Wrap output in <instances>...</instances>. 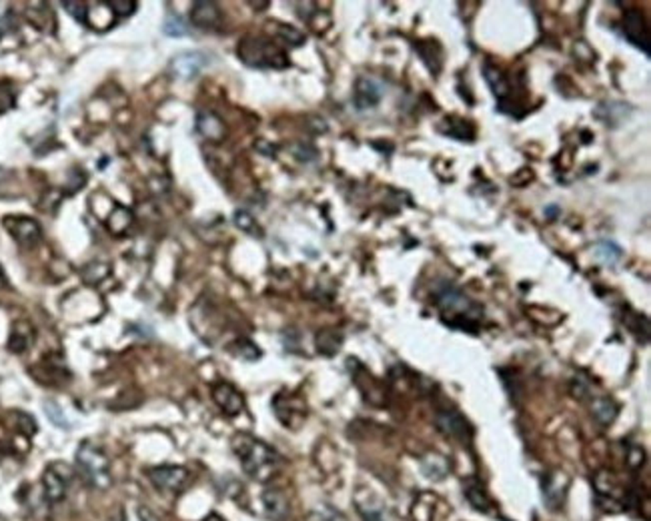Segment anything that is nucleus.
Here are the masks:
<instances>
[{
	"label": "nucleus",
	"mask_w": 651,
	"mask_h": 521,
	"mask_svg": "<svg viewBox=\"0 0 651 521\" xmlns=\"http://www.w3.org/2000/svg\"><path fill=\"white\" fill-rule=\"evenodd\" d=\"M69 480L71 473H61L59 471V463L51 465L42 475V487H44V497L51 503H61L66 497V490H69Z\"/></svg>",
	"instance_id": "14"
},
{
	"label": "nucleus",
	"mask_w": 651,
	"mask_h": 521,
	"mask_svg": "<svg viewBox=\"0 0 651 521\" xmlns=\"http://www.w3.org/2000/svg\"><path fill=\"white\" fill-rule=\"evenodd\" d=\"M189 470L181 467V465H161L149 470V480L154 487L164 493H177L184 487V483L189 481Z\"/></svg>",
	"instance_id": "8"
},
{
	"label": "nucleus",
	"mask_w": 651,
	"mask_h": 521,
	"mask_svg": "<svg viewBox=\"0 0 651 521\" xmlns=\"http://www.w3.org/2000/svg\"><path fill=\"white\" fill-rule=\"evenodd\" d=\"M2 22H4V21H0V36H2V34H4V32H6V29H4V26H2Z\"/></svg>",
	"instance_id": "43"
},
{
	"label": "nucleus",
	"mask_w": 651,
	"mask_h": 521,
	"mask_svg": "<svg viewBox=\"0 0 651 521\" xmlns=\"http://www.w3.org/2000/svg\"><path fill=\"white\" fill-rule=\"evenodd\" d=\"M4 285V273H2V269H0V287Z\"/></svg>",
	"instance_id": "42"
},
{
	"label": "nucleus",
	"mask_w": 651,
	"mask_h": 521,
	"mask_svg": "<svg viewBox=\"0 0 651 521\" xmlns=\"http://www.w3.org/2000/svg\"><path fill=\"white\" fill-rule=\"evenodd\" d=\"M213 399L214 403L219 405V409L229 417H237L244 409V399L239 393V389L231 383H224V381L213 387Z\"/></svg>",
	"instance_id": "13"
},
{
	"label": "nucleus",
	"mask_w": 651,
	"mask_h": 521,
	"mask_svg": "<svg viewBox=\"0 0 651 521\" xmlns=\"http://www.w3.org/2000/svg\"><path fill=\"white\" fill-rule=\"evenodd\" d=\"M315 345L321 355L333 357L343 345V333H339L337 329H321L315 335Z\"/></svg>",
	"instance_id": "19"
},
{
	"label": "nucleus",
	"mask_w": 651,
	"mask_h": 521,
	"mask_svg": "<svg viewBox=\"0 0 651 521\" xmlns=\"http://www.w3.org/2000/svg\"><path fill=\"white\" fill-rule=\"evenodd\" d=\"M617 405L607 397H600V399H593V403H591V415H593V420L600 423L601 427H607L611 425L615 417H617Z\"/></svg>",
	"instance_id": "23"
},
{
	"label": "nucleus",
	"mask_w": 651,
	"mask_h": 521,
	"mask_svg": "<svg viewBox=\"0 0 651 521\" xmlns=\"http://www.w3.org/2000/svg\"><path fill=\"white\" fill-rule=\"evenodd\" d=\"M595 257L600 259L603 265H615L621 257H623V251H621V247L615 245L613 241H601V243H597V247H595Z\"/></svg>",
	"instance_id": "28"
},
{
	"label": "nucleus",
	"mask_w": 651,
	"mask_h": 521,
	"mask_svg": "<svg viewBox=\"0 0 651 521\" xmlns=\"http://www.w3.org/2000/svg\"><path fill=\"white\" fill-rule=\"evenodd\" d=\"M299 159V161H303V163H309V161H313L317 157V151L313 147H307V144H299L295 147V153H293Z\"/></svg>",
	"instance_id": "39"
},
{
	"label": "nucleus",
	"mask_w": 651,
	"mask_h": 521,
	"mask_svg": "<svg viewBox=\"0 0 651 521\" xmlns=\"http://www.w3.org/2000/svg\"><path fill=\"white\" fill-rule=\"evenodd\" d=\"M109 275H111V265H109V263H99V261H94V263H89V265L82 269V279H84L86 283H92V285L102 283Z\"/></svg>",
	"instance_id": "29"
},
{
	"label": "nucleus",
	"mask_w": 651,
	"mask_h": 521,
	"mask_svg": "<svg viewBox=\"0 0 651 521\" xmlns=\"http://www.w3.org/2000/svg\"><path fill=\"white\" fill-rule=\"evenodd\" d=\"M197 131L203 134L207 141L221 143L224 134H227V126H224L223 119L219 114L204 111V113L197 114Z\"/></svg>",
	"instance_id": "18"
},
{
	"label": "nucleus",
	"mask_w": 651,
	"mask_h": 521,
	"mask_svg": "<svg viewBox=\"0 0 651 521\" xmlns=\"http://www.w3.org/2000/svg\"><path fill=\"white\" fill-rule=\"evenodd\" d=\"M263 507L265 515L273 521H285L289 517V501L281 490L269 487L263 491Z\"/></svg>",
	"instance_id": "17"
},
{
	"label": "nucleus",
	"mask_w": 651,
	"mask_h": 521,
	"mask_svg": "<svg viewBox=\"0 0 651 521\" xmlns=\"http://www.w3.org/2000/svg\"><path fill=\"white\" fill-rule=\"evenodd\" d=\"M435 305L439 307L445 325L459 331L477 333L483 321V305L465 295L457 285L441 283L435 289Z\"/></svg>",
	"instance_id": "1"
},
{
	"label": "nucleus",
	"mask_w": 651,
	"mask_h": 521,
	"mask_svg": "<svg viewBox=\"0 0 651 521\" xmlns=\"http://www.w3.org/2000/svg\"><path fill=\"white\" fill-rule=\"evenodd\" d=\"M621 32H623L625 41L633 44L635 49H640L645 56H650V26H647V21L641 14V11H637V9L625 11L623 21H621Z\"/></svg>",
	"instance_id": "6"
},
{
	"label": "nucleus",
	"mask_w": 651,
	"mask_h": 521,
	"mask_svg": "<svg viewBox=\"0 0 651 521\" xmlns=\"http://www.w3.org/2000/svg\"><path fill=\"white\" fill-rule=\"evenodd\" d=\"M421 465H423L425 475H427L429 480H433V481L443 480V477H445V473H447V463H445V460H443L441 455H437V453H431V455H427V457L423 460Z\"/></svg>",
	"instance_id": "27"
},
{
	"label": "nucleus",
	"mask_w": 651,
	"mask_h": 521,
	"mask_svg": "<svg viewBox=\"0 0 651 521\" xmlns=\"http://www.w3.org/2000/svg\"><path fill=\"white\" fill-rule=\"evenodd\" d=\"M273 409L277 420L285 423V427H299L307 415L305 403L297 395H289V393H279L273 401Z\"/></svg>",
	"instance_id": "10"
},
{
	"label": "nucleus",
	"mask_w": 651,
	"mask_h": 521,
	"mask_svg": "<svg viewBox=\"0 0 651 521\" xmlns=\"http://www.w3.org/2000/svg\"><path fill=\"white\" fill-rule=\"evenodd\" d=\"M234 455L239 457L244 473L254 481L273 480L281 465V455L265 441L257 440L249 433H237L231 441Z\"/></svg>",
	"instance_id": "2"
},
{
	"label": "nucleus",
	"mask_w": 651,
	"mask_h": 521,
	"mask_svg": "<svg viewBox=\"0 0 651 521\" xmlns=\"http://www.w3.org/2000/svg\"><path fill=\"white\" fill-rule=\"evenodd\" d=\"M32 339H34V331L29 323H14V327L11 331V337H9V349L12 353H24L26 349L31 347Z\"/></svg>",
	"instance_id": "22"
},
{
	"label": "nucleus",
	"mask_w": 651,
	"mask_h": 521,
	"mask_svg": "<svg viewBox=\"0 0 651 521\" xmlns=\"http://www.w3.org/2000/svg\"><path fill=\"white\" fill-rule=\"evenodd\" d=\"M2 225H4V229L11 233L12 239L22 247H29V249H31V247L36 245L42 239L41 225H39L34 219H29V217H4Z\"/></svg>",
	"instance_id": "9"
},
{
	"label": "nucleus",
	"mask_w": 651,
	"mask_h": 521,
	"mask_svg": "<svg viewBox=\"0 0 651 521\" xmlns=\"http://www.w3.org/2000/svg\"><path fill=\"white\" fill-rule=\"evenodd\" d=\"M76 465L82 480L94 490H109L112 483L111 461L106 453L92 441H82L76 450Z\"/></svg>",
	"instance_id": "4"
},
{
	"label": "nucleus",
	"mask_w": 651,
	"mask_h": 521,
	"mask_svg": "<svg viewBox=\"0 0 651 521\" xmlns=\"http://www.w3.org/2000/svg\"><path fill=\"white\" fill-rule=\"evenodd\" d=\"M109 6H111L112 14H114L116 19H121V16H131V14L136 11V2H134V0H116V2H109Z\"/></svg>",
	"instance_id": "36"
},
{
	"label": "nucleus",
	"mask_w": 651,
	"mask_h": 521,
	"mask_svg": "<svg viewBox=\"0 0 651 521\" xmlns=\"http://www.w3.org/2000/svg\"><path fill=\"white\" fill-rule=\"evenodd\" d=\"M136 515H139V520L141 521H161V517H159L149 505H144V503H141V505L136 507Z\"/></svg>",
	"instance_id": "40"
},
{
	"label": "nucleus",
	"mask_w": 651,
	"mask_h": 521,
	"mask_svg": "<svg viewBox=\"0 0 651 521\" xmlns=\"http://www.w3.org/2000/svg\"><path fill=\"white\" fill-rule=\"evenodd\" d=\"M383 94H385V89L375 79H369V76L357 79L355 94H353L357 111H371V109H375L377 104L381 102V99H383Z\"/></svg>",
	"instance_id": "12"
},
{
	"label": "nucleus",
	"mask_w": 651,
	"mask_h": 521,
	"mask_svg": "<svg viewBox=\"0 0 651 521\" xmlns=\"http://www.w3.org/2000/svg\"><path fill=\"white\" fill-rule=\"evenodd\" d=\"M209 56L203 54V52H181V54H177L171 64H169V69L173 72V76L177 79H183V81H191L194 76H199L201 72L204 71V66L209 64Z\"/></svg>",
	"instance_id": "11"
},
{
	"label": "nucleus",
	"mask_w": 651,
	"mask_h": 521,
	"mask_svg": "<svg viewBox=\"0 0 651 521\" xmlns=\"http://www.w3.org/2000/svg\"><path fill=\"white\" fill-rule=\"evenodd\" d=\"M435 425L445 437H451L459 443H469L473 437V427L457 409H439L435 415Z\"/></svg>",
	"instance_id": "7"
},
{
	"label": "nucleus",
	"mask_w": 651,
	"mask_h": 521,
	"mask_svg": "<svg viewBox=\"0 0 651 521\" xmlns=\"http://www.w3.org/2000/svg\"><path fill=\"white\" fill-rule=\"evenodd\" d=\"M231 353H233L234 357L243 359V361H257V359H261V355H263V351L257 347V343L244 337L237 339L234 343H231Z\"/></svg>",
	"instance_id": "26"
},
{
	"label": "nucleus",
	"mask_w": 651,
	"mask_h": 521,
	"mask_svg": "<svg viewBox=\"0 0 651 521\" xmlns=\"http://www.w3.org/2000/svg\"><path fill=\"white\" fill-rule=\"evenodd\" d=\"M62 6L66 9V12L74 16L76 21L81 22V24H89V19H86V14H89V9H86V4H82V2H62Z\"/></svg>",
	"instance_id": "37"
},
{
	"label": "nucleus",
	"mask_w": 651,
	"mask_h": 521,
	"mask_svg": "<svg viewBox=\"0 0 651 521\" xmlns=\"http://www.w3.org/2000/svg\"><path fill=\"white\" fill-rule=\"evenodd\" d=\"M563 493H565V490H563V487L560 490V477H551V480L543 485V497L547 500L550 507H553V510L560 507V503L563 501Z\"/></svg>",
	"instance_id": "31"
},
{
	"label": "nucleus",
	"mask_w": 651,
	"mask_h": 521,
	"mask_svg": "<svg viewBox=\"0 0 651 521\" xmlns=\"http://www.w3.org/2000/svg\"><path fill=\"white\" fill-rule=\"evenodd\" d=\"M623 321H625V325L630 327L631 333L640 339V341H641V331H643V335H645V337H650V323H647V319L643 317V315L630 311V313H625Z\"/></svg>",
	"instance_id": "30"
},
{
	"label": "nucleus",
	"mask_w": 651,
	"mask_h": 521,
	"mask_svg": "<svg viewBox=\"0 0 651 521\" xmlns=\"http://www.w3.org/2000/svg\"><path fill=\"white\" fill-rule=\"evenodd\" d=\"M483 76H485V81H487V84L491 86L493 96L497 99L499 113L519 119L521 114L517 113V106H521V104H519V99L513 96V89H515V86H513V82H511V79H509L507 74L501 71V69H497L495 64L487 62V64L483 66Z\"/></svg>",
	"instance_id": "5"
},
{
	"label": "nucleus",
	"mask_w": 651,
	"mask_h": 521,
	"mask_svg": "<svg viewBox=\"0 0 651 521\" xmlns=\"http://www.w3.org/2000/svg\"><path fill=\"white\" fill-rule=\"evenodd\" d=\"M441 134H445L449 139H455L461 143H473L475 141V126L469 123L467 119H459V116H447L443 119L437 126Z\"/></svg>",
	"instance_id": "16"
},
{
	"label": "nucleus",
	"mask_w": 651,
	"mask_h": 521,
	"mask_svg": "<svg viewBox=\"0 0 651 521\" xmlns=\"http://www.w3.org/2000/svg\"><path fill=\"white\" fill-rule=\"evenodd\" d=\"M221 9L219 4L203 0V2H194L193 9H191V22H193L197 29H203V31H214L221 26Z\"/></svg>",
	"instance_id": "15"
},
{
	"label": "nucleus",
	"mask_w": 651,
	"mask_h": 521,
	"mask_svg": "<svg viewBox=\"0 0 651 521\" xmlns=\"http://www.w3.org/2000/svg\"><path fill=\"white\" fill-rule=\"evenodd\" d=\"M590 391H591V387H590V383L585 381V377H581V375H575V377H573V383H571V393H573L575 397L577 399L590 397L591 395Z\"/></svg>",
	"instance_id": "38"
},
{
	"label": "nucleus",
	"mask_w": 651,
	"mask_h": 521,
	"mask_svg": "<svg viewBox=\"0 0 651 521\" xmlns=\"http://www.w3.org/2000/svg\"><path fill=\"white\" fill-rule=\"evenodd\" d=\"M163 31L169 36H184L189 32V26H187V22L181 16H171V19H167V22H164Z\"/></svg>",
	"instance_id": "35"
},
{
	"label": "nucleus",
	"mask_w": 651,
	"mask_h": 521,
	"mask_svg": "<svg viewBox=\"0 0 651 521\" xmlns=\"http://www.w3.org/2000/svg\"><path fill=\"white\" fill-rule=\"evenodd\" d=\"M204 521H224V520L221 517V515H209V517H207Z\"/></svg>",
	"instance_id": "41"
},
{
	"label": "nucleus",
	"mask_w": 651,
	"mask_h": 521,
	"mask_svg": "<svg viewBox=\"0 0 651 521\" xmlns=\"http://www.w3.org/2000/svg\"><path fill=\"white\" fill-rule=\"evenodd\" d=\"M44 411H46L49 420H51L56 427H62V430H66V427H69V421H66V417H64L62 409L59 407L54 401H44Z\"/></svg>",
	"instance_id": "34"
},
{
	"label": "nucleus",
	"mask_w": 651,
	"mask_h": 521,
	"mask_svg": "<svg viewBox=\"0 0 651 521\" xmlns=\"http://www.w3.org/2000/svg\"><path fill=\"white\" fill-rule=\"evenodd\" d=\"M415 49H417V54L421 56V61L427 64L429 71L437 74L441 71V64H443V49L439 46V42L419 41L415 44Z\"/></svg>",
	"instance_id": "21"
},
{
	"label": "nucleus",
	"mask_w": 651,
	"mask_h": 521,
	"mask_svg": "<svg viewBox=\"0 0 651 521\" xmlns=\"http://www.w3.org/2000/svg\"><path fill=\"white\" fill-rule=\"evenodd\" d=\"M463 493H465V497H467V501L471 503V507H473V510L481 511V513H491V510H493L491 497H489L485 487H483L479 481H475V480L467 481V485H465Z\"/></svg>",
	"instance_id": "20"
},
{
	"label": "nucleus",
	"mask_w": 651,
	"mask_h": 521,
	"mask_svg": "<svg viewBox=\"0 0 651 521\" xmlns=\"http://www.w3.org/2000/svg\"><path fill=\"white\" fill-rule=\"evenodd\" d=\"M595 491H597V495L603 497V500H615L617 497V493H620V485H617V480L613 477V473L611 471H600L597 475H595Z\"/></svg>",
	"instance_id": "25"
},
{
	"label": "nucleus",
	"mask_w": 651,
	"mask_h": 521,
	"mask_svg": "<svg viewBox=\"0 0 651 521\" xmlns=\"http://www.w3.org/2000/svg\"><path fill=\"white\" fill-rule=\"evenodd\" d=\"M131 225H133V213H131L126 207L116 204L114 211L111 213V217L106 219V227L111 229L112 235H122Z\"/></svg>",
	"instance_id": "24"
},
{
	"label": "nucleus",
	"mask_w": 651,
	"mask_h": 521,
	"mask_svg": "<svg viewBox=\"0 0 651 521\" xmlns=\"http://www.w3.org/2000/svg\"><path fill=\"white\" fill-rule=\"evenodd\" d=\"M233 221H234V225L239 227L241 231H244V233H249V235H254V237H261V227H259V223L254 221V217L249 215L247 211H237L233 217Z\"/></svg>",
	"instance_id": "32"
},
{
	"label": "nucleus",
	"mask_w": 651,
	"mask_h": 521,
	"mask_svg": "<svg viewBox=\"0 0 651 521\" xmlns=\"http://www.w3.org/2000/svg\"><path fill=\"white\" fill-rule=\"evenodd\" d=\"M277 34H279V39H283L289 46H303V44H305V34L299 32L297 29H293V26H289V24H279V26H277Z\"/></svg>",
	"instance_id": "33"
},
{
	"label": "nucleus",
	"mask_w": 651,
	"mask_h": 521,
	"mask_svg": "<svg viewBox=\"0 0 651 521\" xmlns=\"http://www.w3.org/2000/svg\"><path fill=\"white\" fill-rule=\"evenodd\" d=\"M237 54L243 64L251 66V69H287L291 62L287 52L275 44L273 41H265V39H254V36H244L243 41L237 46Z\"/></svg>",
	"instance_id": "3"
}]
</instances>
